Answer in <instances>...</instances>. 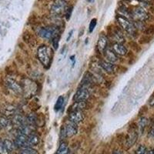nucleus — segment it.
Instances as JSON below:
<instances>
[{
  "label": "nucleus",
  "instance_id": "f257e3e1",
  "mask_svg": "<svg viewBox=\"0 0 154 154\" xmlns=\"http://www.w3.org/2000/svg\"><path fill=\"white\" fill-rule=\"evenodd\" d=\"M37 56L38 60L45 68H48L52 60V50L45 45H41L37 49Z\"/></svg>",
  "mask_w": 154,
  "mask_h": 154
},
{
  "label": "nucleus",
  "instance_id": "f03ea898",
  "mask_svg": "<svg viewBox=\"0 0 154 154\" xmlns=\"http://www.w3.org/2000/svg\"><path fill=\"white\" fill-rule=\"evenodd\" d=\"M67 9L68 6L66 0H55L51 7L50 12L54 17H60L66 13Z\"/></svg>",
  "mask_w": 154,
  "mask_h": 154
},
{
  "label": "nucleus",
  "instance_id": "7ed1b4c3",
  "mask_svg": "<svg viewBox=\"0 0 154 154\" xmlns=\"http://www.w3.org/2000/svg\"><path fill=\"white\" fill-rule=\"evenodd\" d=\"M116 20H117L118 23H119L121 29L124 30L126 33H128L130 35H132V36L135 35L137 29L135 27L134 24L132 23L129 20V19H126V18L123 17V16L118 15L116 16Z\"/></svg>",
  "mask_w": 154,
  "mask_h": 154
},
{
  "label": "nucleus",
  "instance_id": "20e7f679",
  "mask_svg": "<svg viewBox=\"0 0 154 154\" xmlns=\"http://www.w3.org/2000/svg\"><path fill=\"white\" fill-rule=\"evenodd\" d=\"M38 35L41 38H46V39H52L53 37L59 35V29L53 26L41 27L38 30Z\"/></svg>",
  "mask_w": 154,
  "mask_h": 154
},
{
  "label": "nucleus",
  "instance_id": "39448f33",
  "mask_svg": "<svg viewBox=\"0 0 154 154\" xmlns=\"http://www.w3.org/2000/svg\"><path fill=\"white\" fill-rule=\"evenodd\" d=\"M21 86L23 88V93H24L26 97L32 96L36 91V85L33 81L29 79H24Z\"/></svg>",
  "mask_w": 154,
  "mask_h": 154
},
{
  "label": "nucleus",
  "instance_id": "423d86ee",
  "mask_svg": "<svg viewBox=\"0 0 154 154\" xmlns=\"http://www.w3.org/2000/svg\"><path fill=\"white\" fill-rule=\"evenodd\" d=\"M131 17L135 20V22H145L149 19V15L146 11L142 7L135 8L131 12Z\"/></svg>",
  "mask_w": 154,
  "mask_h": 154
},
{
  "label": "nucleus",
  "instance_id": "0eeeda50",
  "mask_svg": "<svg viewBox=\"0 0 154 154\" xmlns=\"http://www.w3.org/2000/svg\"><path fill=\"white\" fill-rule=\"evenodd\" d=\"M90 96V92L89 89L86 87H82L81 86L77 90L76 93L74 94L73 101L74 102H80V101H86L89 99Z\"/></svg>",
  "mask_w": 154,
  "mask_h": 154
},
{
  "label": "nucleus",
  "instance_id": "6e6552de",
  "mask_svg": "<svg viewBox=\"0 0 154 154\" xmlns=\"http://www.w3.org/2000/svg\"><path fill=\"white\" fill-rule=\"evenodd\" d=\"M69 121L75 124H79L84 120L85 114L82 110H72L69 112Z\"/></svg>",
  "mask_w": 154,
  "mask_h": 154
},
{
  "label": "nucleus",
  "instance_id": "1a4fd4ad",
  "mask_svg": "<svg viewBox=\"0 0 154 154\" xmlns=\"http://www.w3.org/2000/svg\"><path fill=\"white\" fill-rule=\"evenodd\" d=\"M110 36L112 37V38L115 41V42H119V43H122L125 42V37L123 35L122 29H121L120 27L116 26L111 30L110 32Z\"/></svg>",
  "mask_w": 154,
  "mask_h": 154
},
{
  "label": "nucleus",
  "instance_id": "9d476101",
  "mask_svg": "<svg viewBox=\"0 0 154 154\" xmlns=\"http://www.w3.org/2000/svg\"><path fill=\"white\" fill-rule=\"evenodd\" d=\"M5 85L12 92L17 93V94H22L23 93V88L19 83H18L14 79L8 78L5 80Z\"/></svg>",
  "mask_w": 154,
  "mask_h": 154
},
{
  "label": "nucleus",
  "instance_id": "9b49d317",
  "mask_svg": "<svg viewBox=\"0 0 154 154\" xmlns=\"http://www.w3.org/2000/svg\"><path fill=\"white\" fill-rule=\"evenodd\" d=\"M107 45H108V38H107V36L105 34L101 33L98 38L97 45H96L97 51L100 53L103 54L105 50L107 49Z\"/></svg>",
  "mask_w": 154,
  "mask_h": 154
},
{
  "label": "nucleus",
  "instance_id": "f8f14e48",
  "mask_svg": "<svg viewBox=\"0 0 154 154\" xmlns=\"http://www.w3.org/2000/svg\"><path fill=\"white\" fill-rule=\"evenodd\" d=\"M63 127L65 129L66 137H73V136H75L78 133V126H77V124L72 123V122H70V121H69L68 123H66V125L63 126Z\"/></svg>",
  "mask_w": 154,
  "mask_h": 154
},
{
  "label": "nucleus",
  "instance_id": "ddd939ff",
  "mask_svg": "<svg viewBox=\"0 0 154 154\" xmlns=\"http://www.w3.org/2000/svg\"><path fill=\"white\" fill-rule=\"evenodd\" d=\"M99 66L108 74L114 73L116 72V67L113 63H109L105 60H100V63H99Z\"/></svg>",
  "mask_w": 154,
  "mask_h": 154
},
{
  "label": "nucleus",
  "instance_id": "4468645a",
  "mask_svg": "<svg viewBox=\"0 0 154 154\" xmlns=\"http://www.w3.org/2000/svg\"><path fill=\"white\" fill-rule=\"evenodd\" d=\"M15 146L22 148H27L28 145V136L23 134V133H18L17 137L15 140Z\"/></svg>",
  "mask_w": 154,
  "mask_h": 154
},
{
  "label": "nucleus",
  "instance_id": "2eb2a0df",
  "mask_svg": "<svg viewBox=\"0 0 154 154\" xmlns=\"http://www.w3.org/2000/svg\"><path fill=\"white\" fill-rule=\"evenodd\" d=\"M2 113L3 116L7 118H12L16 114V107L12 104L5 105L2 108Z\"/></svg>",
  "mask_w": 154,
  "mask_h": 154
},
{
  "label": "nucleus",
  "instance_id": "dca6fc26",
  "mask_svg": "<svg viewBox=\"0 0 154 154\" xmlns=\"http://www.w3.org/2000/svg\"><path fill=\"white\" fill-rule=\"evenodd\" d=\"M111 49L118 56H123L127 53V49L126 48V46L123 44L119 43V42H114L112 45V49Z\"/></svg>",
  "mask_w": 154,
  "mask_h": 154
},
{
  "label": "nucleus",
  "instance_id": "f3484780",
  "mask_svg": "<svg viewBox=\"0 0 154 154\" xmlns=\"http://www.w3.org/2000/svg\"><path fill=\"white\" fill-rule=\"evenodd\" d=\"M105 60L111 63H116L119 61V57L111 49H106L103 53Z\"/></svg>",
  "mask_w": 154,
  "mask_h": 154
},
{
  "label": "nucleus",
  "instance_id": "a211bd4d",
  "mask_svg": "<svg viewBox=\"0 0 154 154\" xmlns=\"http://www.w3.org/2000/svg\"><path fill=\"white\" fill-rule=\"evenodd\" d=\"M137 138H138V133L136 132V130H131L128 133V136L126 137V146L127 148H130L137 142Z\"/></svg>",
  "mask_w": 154,
  "mask_h": 154
},
{
  "label": "nucleus",
  "instance_id": "6ab92c4d",
  "mask_svg": "<svg viewBox=\"0 0 154 154\" xmlns=\"http://www.w3.org/2000/svg\"><path fill=\"white\" fill-rule=\"evenodd\" d=\"M12 124L13 126H16V127L19 128L20 126H23L24 124H26V118L23 116V115L19 113H16V115L12 118Z\"/></svg>",
  "mask_w": 154,
  "mask_h": 154
},
{
  "label": "nucleus",
  "instance_id": "aec40b11",
  "mask_svg": "<svg viewBox=\"0 0 154 154\" xmlns=\"http://www.w3.org/2000/svg\"><path fill=\"white\" fill-rule=\"evenodd\" d=\"M89 108V103L86 101H80V102H75L72 106H70V111L72 110H82L87 109Z\"/></svg>",
  "mask_w": 154,
  "mask_h": 154
},
{
  "label": "nucleus",
  "instance_id": "412c9836",
  "mask_svg": "<svg viewBox=\"0 0 154 154\" xmlns=\"http://www.w3.org/2000/svg\"><path fill=\"white\" fill-rule=\"evenodd\" d=\"M39 137L38 135L35 134V133H32V134L28 136V145L29 147L34 146H37L39 143Z\"/></svg>",
  "mask_w": 154,
  "mask_h": 154
},
{
  "label": "nucleus",
  "instance_id": "4be33fe9",
  "mask_svg": "<svg viewBox=\"0 0 154 154\" xmlns=\"http://www.w3.org/2000/svg\"><path fill=\"white\" fill-rule=\"evenodd\" d=\"M36 118L37 114L35 112H31L28 115L26 118V124L31 125V126H36Z\"/></svg>",
  "mask_w": 154,
  "mask_h": 154
},
{
  "label": "nucleus",
  "instance_id": "5701e85b",
  "mask_svg": "<svg viewBox=\"0 0 154 154\" xmlns=\"http://www.w3.org/2000/svg\"><path fill=\"white\" fill-rule=\"evenodd\" d=\"M23 39L26 42L28 45L31 46H33L34 45H35V39H34V38L32 37L31 33H29V32H25L24 35H23Z\"/></svg>",
  "mask_w": 154,
  "mask_h": 154
},
{
  "label": "nucleus",
  "instance_id": "b1692460",
  "mask_svg": "<svg viewBox=\"0 0 154 154\" xmlns=\"http://www.w3.org/2000/svg\"><path fill=\"white\" fill-rule=\"evenodd\" d=\"M11 126H12V121L9 118L3 116H2V117H0V127L7 129V128H9Z\"/></svg>",
  "mask_w": 154,
  "mask_h": 154
},
{
  "label": "nucleus",
  "instance_id": "393cba45",
  "mask_svg": "<svg viewBox=\"0 0 154 154\" xmlns=\"http://www.w3.org/2000/svg\"><path fill=\"white\" fill-rule=\"evenodd\" d=\"M69 152V149L68 146L66 142H63L60 143V146L58 148L57 152L56 154H68Z\"/></svg>",
  "mask_w": 154,
  "mask_h": 154
},
{
  "label": "nucleus",
  "instance_id": "a878e982",
  "mask_svg": "<svg viewBox=\"0 0 154 154\" xmlns=\"http://www.w3.org/2000/svg\"><path fill=\"white\" fill-rule=\"evenodd\" d=\"M147 123H148V120H147V119L146 117L140 118V119L139 120L138 127H139V130H140V132L141 133H143L145 128L147 126Z\"/></svg>",
  "mask_w": 154,
  "mask_h": 154
},
{
  "label": "nucleus",
  "instance_id": "bb28decb",
  "mask_svg": "<svg viewBox=\"0 0 154 154\" xmlns=\"http://www.w3.org/2000/svg\"><path fill=\"white\" fill-rule=\"evenodd\" d=\"M3 144H4V146H5V148L6 149V150H7L8 152H12V151L14 149L15 143H12L11 140H5L3 141Z\"/></svg>",
  "mask_w": 154,
  "mask_h": 154
},
{
  "label": "nucleus",
  "instance_id": "cd10ccee",
  "mask_svg": "<svg viewBox=\"0 0 154 154\" xmlns=\"http://www.w3.org/2000/svg\"><path fill=\"white\" fill-rule=\"evenodd\" d=\"M63 104H64V97H63V96H60V97L58 98L57 101H56V105H55V110H60V109L63 107Z\"/></svg>",
  "mask_w": 154,
  "mask_h": 154
},
{
  "label": "nucleus",
  "instance_id": "c85d7f7f",
  "mask_svg": "<svg viewBox=\"0 0 154 154\" xmlns=\"http://www.w3.org/2000/svg\"><path fill=\"white\" fill-rule=\"evenodd\" d=\"M45 123V117L42 113L37 114L36 126H42Z\"/></svg>",
  "mask_w": 154,
  "mask_h": 154
},
{
  "label": "nucleus",
  "instance_id": "c756f323",
  "mask_svg": "<svg viewBox=\"0 0 154 154\" xmlns=\"http://www.w3.org/2000/svg\"><path fill=\"white\" fill-rule=\"evenodd\" d=\"M20 154H38L35 149H32V147H27V148H23V150L20 152Z\"/></svg>",
  "mask_w": 154,
  "mask_h": 154
},
{
  "label": "nucleus",
  "instance_id": "7c9ffc66",
  "mask_svg": "<svg viewBox=\"0 0 154 154\" xmlns=\"http://www.w3.org/2000/svg\"><path fill=\"white\" fill-rule=\"evenodd\" d=\"M59 41H60V36L59 35H56V36L53 37L52 38V43H53V46L55 49H58V46H59Z\"/></svg>",
  "mask_w": 154,
  "mask_h": 154
},
{
  "label": "nucleus",
  "instance_id": "2f4dec72",
  "mask_svg": "<svg viewBox=\"0 0 154 154\" xmlns=\"http://www.w3.org/2000/svg\"><path fill=\"white\" fill-rule=\"evenodd\" d=\"M96 23H97V20L96 19H93L89 23V32H92L94 29V28L96 27Z\"/></svg>",
  "mask_w": 154,
  "mask_h": 154
},
{
  "label": "nucleus",
  "instance_id": "473e14b6",
  "mask_svg": "<svg viewBox=\"0 0 154 154\" xmlns=\"http://www.w3.org/2000/svg\"><path fill=\"white\" fill-rule=\"evenodd\" d=\"M9 152H7L6 149L4 146L3 142H0V154H8Z\"/></svg>",
  "mask_w": 154,
  "mask_h": 154
},
{
  "label": "nucleus",
  "instance_id": "72a5a7b5",
  "mask_svg": "<svg viewBox=\"0 0 154 154\" xmlns=\"http://www.w3.org/2000/svg\"><path fill=\"white\" fill-rule=\"evenodd\" d=\"M72 7H68L67 9L65 15H66V18L67 20H69L70 18V16L72 14Z\"/></svg>",
  "mask_w": 154,
  "mask_h": 154
},
{
  "label": "nucleus",
  "instance_id": "f704fd0d",
  "mask_svg": "<svg viewBox=\"0 0 154 154\" xmlns=\"http://www.w3.org/2000/svg\"><path fill=\"white\" fill-rule=\"evenodd\" d=\"M146 148L144 146H140L137 150V154H143L146 150Z\"/></svg>",
  "mask_w": 154,
  "mask_h": 154
},
{
  "label": "nucleus",
  "instance_id": "c9c22d12",
  "mask_svg": "<svg viewBox=\"0 0 154 154\" xmlns=\"http://www.w3.org/2000/svg\"><path fill=\"white\" fill-rule=\"evenodd\" d=\"M149 103L150 106H154V95H152V96L151 97L150 100H149Z\"/></svg>",
  "mask_w": 154,
  "mask_h": 154
},
{
  "label": "nucleus",
  "instance_id": "e433bc0d",
  "mask_svg": "<svg viewBox=\"0 0 154 154\" xmlns=\"http://www.w3.org/2000/svg\"><path fill=\"white\" fill-rule=\"evenodd\" d=\"M140 2H143V3H149L151 0H140Z\"/></svg>",
  "mask_w": 154,
  "mask_h": 154
},
{
  "label": "nucleus",
  "instance_id": "4c0bfd02",
  "mask_svg": "<svg viewBox=\"0 0 154 154\" xmlns=\"http://www.w3.org/2000/svg\"><path fill=\"white\" fill-rule=\"evenodd\" d=\"M112 154H121V152H120V151H119V150H115Z\"/></svg>",
  "mask_w": 154,
  "mask_h": 154
},
{
  "label": "nucleus",
  "instance_id": "58836bf2",
  "mask_svg": "<svg viewBox=\"0 0 154 154\" xmlns=\"http://www.w3.org/2000/svg\"><path fill=\"white\" fill-rule=\"evenodd\" d=\"M72 31H71L69 32V36H68V38H67V40H69V38H70V36H71V35H72Z\"/></svg>",
  "mask_w": 154,
  "mask_h": 154
},
{
  "label": "nucleus",
  "instance_id": "ea45409f",
  "mask_svg": "<svg viewBox=\"0 0 154 154\" xmlns=\"http://www.w3.org/2000/svg\"><path fill=\"white\" fill-rule=\"evenodd\" d=\"M152 134H153V137H154V131H153V133H152Z\"/></svg>",
  "mask_w": 154,
  "mask_h": 154
},
{
  "label": "nucleus",
  "instance_id": "a19ab883",
  "mask_svg": "<svg viewBox=\"0 0 154 154\" xmlns=\"http://www.w3.org/2000/svg\"><path fill=\"white\" fill-rule=\"evenodd\" d=\"M153 123H154V118H153Z\"/></svg>",
  "mask_w": 154,
  "mask_h": 154
}]
</instances>
